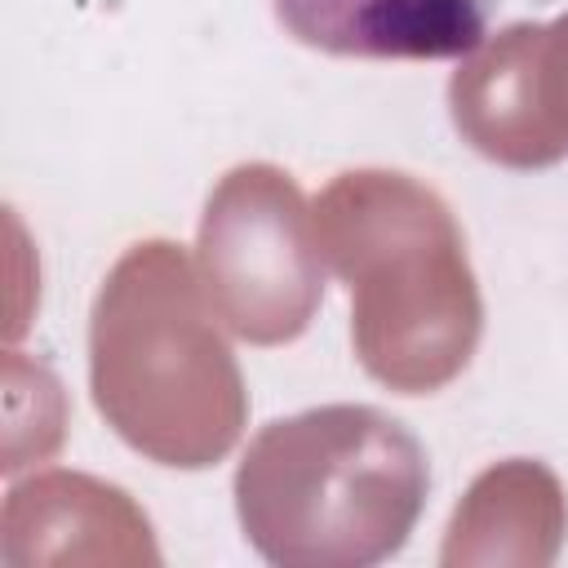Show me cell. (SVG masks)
<instances>
[{"mask_svg": "<svg viewBox=\"0 0 568 568\" xmlns=\"http://www.w3.org/2000/svg\"><path fill=\"white\" fill-rule=\"evenodd\" d=\"M501 0H275L280 27L337 58H466L488 40Z\"/></svg>", "mask_w": 568, "mask_h": 568, "instance_id": "6da1fadb", "label": "cell"}]
</instances>
